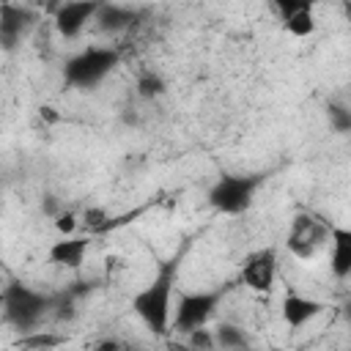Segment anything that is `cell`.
<instances>
[{"instance_id":"obj_20","label":"cell","mask_w":351,"mask_h":351,"mask_svg":"<svg viewBox=\"0 0 351 351\" xmlns=\"http://www.w3.org/2000/svg\"><path fill=\"white\" fill-rule=\"evenodd\" d=\"M82 219H85L88 230H107V228H110V217H107V211H104V208H99V206L85 208Z\"/></svg>"},{"instance_id":"obj_24","label":"cell","mask_w":351,"mask_h":351,"mask_svg":"<svg viewBox=\"0 0 351 351\" xmlns=\"http://www.w3.org/2000/svg\"><path fill=\"white\" fill-rule=\"evenodd\" d=\"M41 118H44V121H49V123H55V121H58V115L52 112V107H41Z\"/></svg>"},{"instance_id":"obj_4","label":"cell","mask_w":351,"mask_h":351,"mask_svg":"<svg viewBox=\"0 0 351 351\" xmlns=\"http://www.w3.org/2000/svg\"><path fill=\"white\" fill-rule=\"evenodd\" d=\"M121 63V52L112 47H88L66 60L63 66V82L69 88H96L115 66Z\"/></svg>"},{"instance_id":"obj_23","label":"cell","mask_w":351,"mask_h":351,"mask_svg":"<svg viewBox=\"0 0 351 351\" xmlns=\"http://www.w3.org/2000/svg\"><path fill=\"white\" fill-rule=\"evenodd\" d=\"M41 208H44V214H49V217H55L60 208H58V200L52 197V195H47L44 200H41Z\"/></svg>"},{"instance_id":"obj_6","label":"cell","mask_w":351,"mask_h":351,"mask_svg":"<svg viewBox=\"0 0 351 351\" xmlns=\"http://www.w3.org/2000/svg\"><path fill=\"white\" fill-rule=\"evenodd\" d=\"M222 291H195V293H184L176 304V313L170 315V324L176 332L186 335L197 326H206L208 318L214 315V310L219 307Z\"/></svg>"},{"instance_id":"obj_11","label":"cell","mask_w":351,"mask_h":351,"mask_svg":"<svg viewBox=\"0 0 351 351\" xmlns=\"http://www.w3.org/2000/svg\"><path fill=\"white\" fill-rule=\"evenodd\" d=\"M88 250H90V239L88 236H63V239H58L52 247H49V261L55 263V266H66V269H80L82 266V261H85V255H88Z\"/></svg>"},{"instance_id":"obj_19","label":"cell","mask_w":351,"mask_h":351,"mask_svg":"<svg viewBox=\"0 0 351 351\" xmlns=\"http://www.w3.org/2000/svg\"><path fill=\"white\" fill-rule=\"evenodd\" d=\"M329 123H332V129L335 132H340V134H346L348 129H351V112L343 107V104H329Z\"/></svg>"},{"instance_id":"obj_18","label":"cell","mask_w":351,"mask_h":351,"mask_svg":"<svg viewBox=\"0 0 351 351\" xmlns=\"http://www.w3.org/2000/svg\"><path fill=\"white\" fill-rule=\"evenodd\" d=\"M318 3H321V0H271V5L277 8V14H280L282 19L291 16L293 11H313Z\"/></svg>"},{"instance_id":"obj_5","label":"cell","mask_w":351,"mask_h":351,"mask_svg":"<svg viewBox=\"0 0 351 351\" xmlns=\"http://www.w3.org/2000/svg\"><path fill=\"white\" fill-rule=\"evenodd\" d=\"M329 233H332V225L324 217H318L313 211H299L291 219V228H288V236H285V247L291 250L293 258L310 261L329 244Z\"/></svg>"},{"instance_id":"obj_14","label":"cell","mask_w":351,"mask_h":351,"mask_svg":"<svg viewBox=\"0 0 351 351\" xmlns=\"http://www.w3.org/2000/svg\"><path fill=\"white\" fill-rule=\"evenodd\" d=\"M211 335H214V348L236 351V348H250L252 346L250 335L236 324H219L217 329H211Z\"/></svg>"},{"instance_id":"obj_21","label":"cell","mask_w":351,"mask_h":351,"mask_svg":"<svg viewBox=\"0 0 351 351\" xmlns=\"http://www.w3.org/2000/svg\"><path fill=\"white\" fill-rule=\"evenodd\" d=\"M186 346H189V348H214V335H211V329L197 326V329L186 332Z\"/></svg>"},{"instance_id":"obj_15","label":"cell","mask_w":351,"mask_h":351,"mask_svg":"<svg viewBox=\"0 0 351 351\" xmlns=\"http://www.w3.org/2000/svg\"><path fill=\"white\" fill-rule=\"evenodd\" d=\"M16 346L22 348H58V346H66V335H55L49 329H27L19 335Z\"/></svg>"},{"instance_id":"obj_7","label":"cell","mask_w":351,"mask_h":351,"mask_svg":"<svg viewBox=\"0 0 351 351\" xmlns=\"http://www.w3.org/2000/svg\"><path fill=\"white\" fill-rule=\"evenodd\" d=\"M239 280L255 293H269L274 288V282H277V252L271 247L250 252L244 258V263H241Z\"/></svg>"},{"instance_id":"obj_17","label":"cell","mask_w":351,"mask_h":351,"mask_svg":"<svg viewBox=\"0 0 351 351\" xmlns=\"http://www.w3.org/2000/svg\"><path fill=\"white\" fill-rule=\"evenodd\" d=\"M137 96L140 99H159V96H165V90H167V82L162 80V74H156V71H143L140 77H137Z\"/></svg>"},{"instance_id":"obj_2","label":"cell","mask_w":351,"mask_h":351,"mask_svg":"<svg viewBox=\"0 0 351 351\" xmlns=\"http://www.w3.org/2000/svg\"><path fill=\"white\" fill-rule=\"evenodd\" d=\"M55 307V296L41 293L25 282H8L3 288V315L11 326H16L19 332L36 329L47 313H52Z\"/></svg>"},{"instance_id":"obj_22","label":"cell","mask_w":351,"mask_h":351,"mask_svg":"<svg viewBox=\"0 0 351 351\" xmlns=\"http://www.w3.org/2000/svg\"><path fill=\"white\" fill-rule=\"evenodd\" d=\"M52 219H55V230H58L60 236H71V233L77 230V225H80V222H77V214H74V211H63V208H60Z\"/></svg>"},{"instance_id":"obj_9","label":"cell","mask_w":351,"mask_h":351,"mask_svg":"<svg viewBox=\"0 0 351 351\" xmlns=\"http://www.w3.org/2000/svg\"><path fill=\"white\" fill-rule=\"evenodd\" d=\"M33 14L22 5H14V3H0V47L5 52H14L22 38L27 36L30 25H33Z\"/></svg>"},{"instance_id":"obj_12","label":"cell","mask_w":351,"mask_h":351,"mask_svg":"<svg viewBox=\"0 0 351 351\" xmlns=\"http://www.w3.org/2000/svg\"><path fill=\"white\" fill-rule=\"evenodd\" d=\"M329 244H332V271L337 280H346L351 274V230L332 225Z\"/></svg>"},{"instance_id":"obj_10","label":"cell","mask_w":351,"mask_h":351,"mask_svg":"<svg viewBox=\"0 0 351 351\" xmlns=\"http://www.w3.org/2000/svg\"><path fill=\"white\" fill-rule=\"evenodd\" d=\"M280 313H282V321L296 332V329H302L304 324H310L315 315L324 313V302L291 291V293L282 296V307H280Z\"/></svg>"},{"instance_id":"obj_25","label":"cell","mask_w":351,"mask_h":351,"mask_svg":"<svg viewBox=\"0 0 351 351\" xmlns=\"http://www.w3.org/2000/svg\"><path fill=\"white\" fill-rule=\"evenodd\" d=\"M0 307H3V291H0Z\"/></svg>"},{"instance_id":"obj_8","label":"cell","mask_w":351,"mask_h":351,"mask_svg":"<svg viewBox=\"0 0 351 351\" xmlns=\"http://www.w3.org/2000/svg\"><path fill=\"white\" fill-rule=\"evenodd\" d=\"M101 3L104 0H66L55 11V30L63 38H77L88 27V22L96 19V11L101 8Z\"/></svg>"},{"instance_id":"obj_16","label":"cell","mask_w":351,"mask_h":351,"mask_svg":"<svg viewBox=\"0 0 351 351\" xmlns=\"http://www.w3.org/2000/svg\"><path fill=\"white\" fill-rule=\"evenodd\" d=\"M282 22H285V30L296 38H307V36L315 33V14L313 11H293Z\"/></svg>"},{"instance_id":"obj_3","label":"cell","mask_w":351,"mask_h":351,"mask_svg":"<svg viewBox=\"0 0 351 351\" xmlns=\"http://www.w3.org/2000/svg\"><path fill=\"white\" fill-rule=\"evenodd\" d=\"M266 181L263 173H250V176H241V173H222L211 189H208V203L214 211L219 214H244L252 200H255V192L261 189V184Z\"/></svg>"},{"instance_id":"obj_1","label":"cell","mask_w":351,"mask_h":351,"mask_svg":"<svg viewBox=\"0 0 351 351\" xmlns=\"http://www.w3.org/2000/svg\"><path fill=\"white\" fill-rule=\"evenodd\" d=\"M178 261L181 255L165 261L159 266V271L154 274L151 282H145V288H140L132 296V310L134 315L154 332V335H165L170 329V315H173V288L178 280Z\"/></svg>"},{"instance_id":"obj_13","label":"cell","mask_w":351,"mask_h":351,"mask_svg":"<svg viewBox=\"0 0 351 351\" xmlns=\"http://www.w3.org/2000/svg\"><path fill=\"white\" fill-rule=\"evenodd\" d=\"M137 19V11L134 8H126V5H118V3H101V8L96 11V19L101 30H110V33H118L123 27H129L132 22Z\"/></svg>"}]
</instances>
